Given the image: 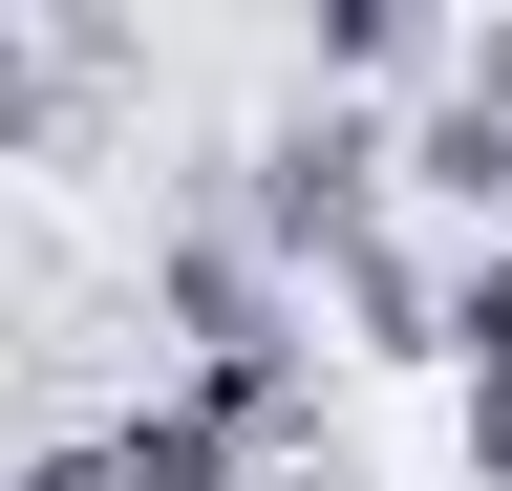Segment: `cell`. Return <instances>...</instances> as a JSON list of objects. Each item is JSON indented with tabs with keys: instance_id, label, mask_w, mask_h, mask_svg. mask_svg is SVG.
<instances>
[{
	"instance_id": "1",
	"label": "cell",
	"mask_w": 512,
	"mask_h": 491,
	"mask_svg": "<svg viewBox=\"0 0 512 491\" xmlns=\"http://www.w3.org/2000/svg\"><path fill=\"white\" fill-rule=\"evenodd\" d=\"M427 321H448V363H470V406L512 385V257H470V278H427Z\"/></svg>"
},
{
	"instance_id": "2",
	"label": "cell",
	"mask_w": 512,
	"mask_h": 491,
	"mask_svg": "<svg viewBox=\"0 0 512 491\" xmlns=\"http://www.w3.org/2000/svg\"><path fill=\"white\" fill-rule=\"evenodd\" d=\"M299 65H342V86H406V65H427V22H384V0H320V43H299Z\"/></svg>"
},
{
	"instance_id": "5",
	"label": "cell",
	"mask_w": 512,
	"mask_h": 491,
	"mask_svg": "<svg viewBox=\"0 0 512 491\" xmlns=\"http://www.w3.org/2000/svg\"><path fill=\"white\" fill-rule=\"evenodd\" d=\"M0 491H107V470H86V449H22V470H0Z\"/></svg>"
},
{
	"instance_id": "3",
	"label": "cell",
	"mask_w": 512,
	"mask_h": 491,
	"mask_svg": "<svg viewBox=\"0 0 512 491\" xmlns=\"http://www.w3.org/2000/svg\"><path fill=\"white\" fill-rule=\"evenodd\" d=\"M43 107H64V65H43L22 22H0V150H43Z\"/></svg>"
},
{
	"instance_id": "4",
	"label": "cell",
	"mask_w": 512,
	"mask_h": 491,
	"mask_svg": "<svg viewBox=\"0 0 512 491\" xmlns=\"http://www.w3.org/2000/svg\"><path fill=\"white\" fill-rule=\"evenodd\" d=\"M470 491H512V385H491V406H470Z\"/></svg>"
}]
</instances>
